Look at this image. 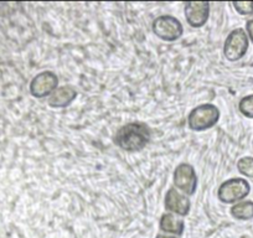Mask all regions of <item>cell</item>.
Masks as SVG:
<instances>
[{
  "label": "cell",
  "mask_w": 253,
  "mask_h": 238,
  "mask_svg": "<svg viewBox=\"0 0 253 238\" xmlns=\"http://www.w3.org/2000/svg\"><path fill=\"white\" fill-rule=\"evenodd\" d=\"M30 93L35 98L50 97L58 88V77L52 71H42L36 75L30 82Z\"/></svg>",
  "instance_id": "obj_7"
},
{
  "label": "cell",
  "mask_w": 253,
  "mask_h": 238,
  "mask_svg": "<svg viewBox=\"0 0 253 238\" xmlns=\"http://www.w3.org/2000/svg\"><path fill=\"white\" fill-rule=\"evenodd\" d=\"M209 16H210L209 1H189L185 4V18L191 28H203L208 23Z\"/></svg>",
  "instance_id": "obj_8"
},
{
  "label": "cell",
  "mask_w": 253,
  "mask_h": 238,
  "mask_svg": "<svg viewBox=\"0 0 253 238\" xmlns=\"http://www.w3.org/2000/svg\"><path fill=\"white\" fill-rule=\"evenodd\" d=\"M232 6L242 16H248L253 14V1H233Z\"/></svg>",
  "instance_id": "obj_15"
},
{
  "label": "cell",
  "mask_w": 253,
  "mask_h": 238,
  "mask_svg": "<svg viewBox=\"0 0 253 238\" xmlns=\"http://www.w3.org/2000/svg\"><path fill=\"white\" fill-rule=\"evenodd\" d=\"M246 34H247L251 42L253 43V18L250 19V20L246 23Z\"/></svg>",
  "instance_id": "obj_16"
},
{
  "label": "cell",
  "mask_w": 253,
  "mask_h": 238,
  "mask_svg": "<svg viewBox=\"0 0 253 238\" xmlns=\"http://www.w3.org/2000/svg\"><path fill=\"white\" fill-rule=\"evenodd\" d=\"M152 139L150 128L143 122H132L119 128L113 142L119 149L126 153L142 152Z\"/></svg>",
  "instance_id": "obj_1"
},
{
  "label": "cell",
  "mask_w": 253,
  "mask_h": 238,
  "mask_svg": "<svg viewBox=\"0 0 253 238\" xmlns=\"http://www.w3.org/2000/svg\"><path fill=\"white\" fill-rule=\"evenodd\" d=\"M238 109L246 118L253 119V94L243 97L238 103Z\"/></svg>",
  "instance_id": "obj_14"
},
{
  "label": "cell",
  "mask_w": 253,
  "mask_h": 238,
  "mask_svg": "<svg viewBox=\"0 0 253 238\" xmlns=\"http://www.w3.org/2000/svg\"><path fill=\"white\" fill-rule=\"evenodd\" d=\"M153 33L160 40L174 42L184 35V26L181 21L171 15H160L152 24Z\"/></svg>",
  "instance_id": "obj_5"
},
{
  "label": "cell",
  "mask_w": 253,
  "mask_h": 238,
  "mask_svg": "<svg viewBox=\"0 0 253 238\" xmlns=\"http://www.w3.org/2000/svg\"><path fill=\"white\" fill-rule=\"evenodd\" d=\"M230 213L233 218L240 221H250L253 218V201L243 200L235 203L230 208Z\"/></svg>",
  "instance_id": "obj_12"
},
{
  "label": "cell",
  "mask_w": 253,
  "mask_h": 238,
  "mask_svg": "<svg viewBox=\"0 0 253 238\" xmlns=\"http://www.w3.org/2000/svg\"><path fill=\"white\" fill-rule=\"evenodd\" d=\"M172 183L177 191L186 196H193L198 189V175L193 165L181 162L174 170Z\"/></svg>",
  "instance_id": "obj_6"
},
{
  "label": "cell",
  "mask_w": 253,
  "mask_h": 238,
  "mask_svg": "<svg viewBox=\"0 0 253 238\" xmlns=\"http://www.w3.org/2000/svg\"><path fill=\"white\" fill-rule=\"evenodd\" d=\"M159 228L165 233L182 236L185 231V221L172 213H163L159 221Z\"/></svg>",
  "instance_id": "obj_11"
},
{
  "label": "cell",
  "mask_w": 253,
  "mask_h": 238,
  "mask_svg": "<svg viewBox=\"0 0 253 238\" xmlns=\"http://www.w3.org/2000/svg\"><path fill=\"white\" fill-rule=\"evenodd\" d=\"M77 89L71 84L61 86L47 98L51 108H66L77 98Z\"/></svg>",
  "instance_id": "obj_10"
},
{
  "label": "cell",
  "mask_w": 253,
  "mask_h": 238,
  "mask_svg": "<svg viewBox=\"0 0 253 238\" xmlns=\"http://www.w3.org/2000/svg\"><path fill=\"white\" fill-rule=\"evenodd\" d=\"M251 193V185L246 179L232 177L223 181L217 190V198L226 205H235L245 200Z\"/></svg>",
  "instance_id": "obj_3"
},
{
  "label": "cell",
  "mask_w": 253,
  "mask_h": 238,
  "mask_svg": "<svg viewBox=\"0 0 253 238\" xmlns=\"http://www.w3.org/2000/svg\"><path fill=\"white\" fill-rule=\"evenodd\" d=\"M248 47H250V39L246 34V30L237 28L231 31L226 38L223 43V56L230 62L240 61L247 53Z\"/></svg>",
  "instance_id": "obj_4"
},
{
  "label": "cell",
  "mask_w": 253,
  "mask_h": 238,
  "mask_svg": "<svg viewBox=\"0 0 253 238\" xmlns=\"http://www.w3.org/2000/svg\"><path fill=\"white\" fill-rule=\"evenodd\" d=\"M164 206L167 211H169V213L180 216V217H185L190 212L191 201L186 195L177 191L175 188H170L167 191V195H165Z\"/></svg>",
  "instance_id": "obj_9"
},
{
  "label": "cell",
  "mask_w": 253,
  "mask_h": 238,
  "mask_svg": "<svg viewBox=\"0 0 253 238\" xmlns=\"http://www.w3.org/2000/svg\"><path fill=\"white\" fill-rule=\"evenodd\" d=\"M155 238H176V237H172V236L162 235V233H159V235H157V237H155Z\"/></svg>",
  "instance_id": "obj_17"
},
{
  "label": "cell",
  "mask_w": 253,
  "mask_h": 238,
  "mask_svg": "<svg viewBox=\"0 0 253 238\" xmlns=\"http://www.w3.org/2000/svg\"><path fill=\"white\" fill-rule=\"evenodd\" d=\"M237 170L241 175L253 179V158L243 157L237 161Z\"/></svg>",
  "instance_id": "obj_13"
},
{
  "label": "cell",
  "mask_w": 253,
  "mask_h": 238,
  "mask_svg": "<svg viewBox=\"0 0 253 238\" xmlns=\"http://www.w3.org/2000/svg\"><path fill=\"white\" fill-rule=\"evenodd\" d=\"M220 117V109L215 104H200L191 109L187 116V127L193 132H205L217 124Z\"/></svg>",
  "instance_id": "obj_2"
}]
</instances>
